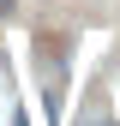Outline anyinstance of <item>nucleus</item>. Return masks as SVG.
Listing matches in <instances>:
<instances>
[{"label":"nucleus","instance_id":"nucleus-1","mask_svg":"<svg viewBox=\"0 0 120 126\" xmlns=\"http://www.w3.org/2000/svg\"><path fill=\"white\" fill-rule=\"evenodd\" d=\"M84 126H114V120H108V108H90V114H84Z\"/></svg>","mask_w":120,"mask_h":126}]
</instances>
